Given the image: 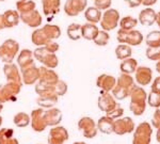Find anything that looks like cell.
<instances>
[{
    "instance_id": "5",
    "label": "cell",
    "mask_w": 160,
    "mask_h": 144,
    "mask_svg": "<svg viewBox=\"0 0 160 144\" xmlns=\"http://www.w3.org/2000/svg\"><path fill=\"white\" fill-rule=\"evenodd\" d=\"M33 57L42 64L43 66H46L48 68H56L59 64L58 57L56 56V53H51L49 51L45 49L44 46L38 47L37 49L33 51Z\"/></svg>"
},
{
    "instance_id": "19",
    "label": "cell",
    "mask_w": 160,
    "mask_h": 144,
    "mask_svg": "<svg viewBox=\"0 0 160 144\" xmlns=\"http://www.w3.org/2000/svg\"><path fill=\"white\" fill-rule=\"evenodd\" d=\"M118 106L115 99L109 92H102L99 98H98V108L99 110L104 111L106 113L110 112Z\"/></svg>"
},
{
    "instance_id": "59",
    "label": "cell",
    "mask_w": 160,
    "mask_h": 144,
    "mask_svg": "<svg viewBox=\"0 0 160 144\" xmlns=\"http://www.w3.org/2000/svg\"><path fill=\"white\" fill-rule=\"evenodd\" d=\"M0 1H6V0H0Z\"/></svg>"
},
{
    "instance_id": "18",
    "label": "cell",
    "mask_w": 160,
    "mask_h": 144,
    "mask_svg": "<svg viewBox=\"0 0 160 144\" xmlns=\"http://www.w3.org/2000/svg\"><path fill=\"white\" fill-rule=\"evenodd\" d=\"M3 73L6 76L8 82H16V83L22 84V75L16 64L14 63H6L3 66Z\"/></svg>"
},
{
    "instance_id": "44",
    "label": "cell",
    "mask_w": 160,
    "mask_h": 144,
    "mask_svg": "<svg viewBox=\"0 0 160 144\" xmlns=\"http://www.w3.org/2000/svg\"><path fill=\"white\" fill-rule=\"evenodd\" d=\"M55 91L58 96H63L68 92V84L63 80H59L55 84Z\"/></svg>"
},
{
    "instance_id": "36",
    "label": "cell",
    "mask_w": 160,
    "mask_h": 144,
    "mask_svg": "<svg viewBox=\"0 0 160 144\" xmlns=\"http://www.w3.org/2000/svg\"><path fill=\"white\" fill-rule=\"evenodd\" d=\"M115 55L118 60H125V59L130 58L132 55V50L131 47L127 44H120L115 48Z\"/></svg>"
},
{
    "instance_id": "55",
    "label": "cell",
    "mask_w": 160,
    "mask_h": 144,
    "mask_svg": "<svg viewBox=\"0 0 160 144\" xmlns=\"http://www.w3.org/2000/svg\"><path fill=\"white\" fill-rule=\"evenodd\" d=\"M3 110V104H0V112Z\"/></svg>"
},
{
    "instance_id": "23",
    "label": "cell",
    "mask_w": 160,
    "mask_h": 144,
    "mask_svg": "<svg viewBox=\"0 0 160 144\" xmlns=\"http://www.w3.org/2000/svg\"><path fill=\"white\" fill-rule=\"evenodd\" d=\"M44 115H45L47 126H51V127L59 125L62 121V112L58 108H49V109L45 110Z\"/></svg>"
},
{
    "instance_id": "39",
    "label": "cell",
    "mask_w": 160,
    "mask_h": 144,
    "mask_svg": "<svg viewBox=\"0 0 160 144\" xmlns=\"http://www.w3.org/2000/svg\"><path fill=\"white\" fill-rule=\"evenodd\" d=\"M68 35L71 40L73 41H77V40H80L82 37L81 35V25L79 24H71L68 27Z\"/></svg>"
},
{
    "instance_id": "35",
    "label": "cell",
    "mask_w": 160,
    "mask_h": 144,
    "mask_svg": "<svg viewBox=\"0 0 160 144\" xmlns=\"http://www.w3.org/2000/svg\"><path fill=\"white\" fill-rule=\"evenodd\" d=\"M35 92L38 96H49V95H57L55 91V86H48L38 82L35 84ZM58 96V95H57Z\"/></svg>"
},
{
    "instance_id": "29",
    "label": "cell",
    "mask_w": 160,
    "mask_h": 144,
    "mask_svg": "<svg viewBox=\"0 0 160 144\" xmlns=\"http://www.w3.org/2000/svg\"><path fill=\"white\" fill-rule=\"evenodd\" d=\"M0 144H19L18 140L14 137V130L11 128H1Z\"/></svg>"
},
{
    "instance_id": "54",
    "label": "cell",
    "mask_w": 160,
    "mask_h": 144,
    "mask_svg": "<svg viewBox=\"0 0 160 144\" xmlns=\"http://www.w3.org/2000/svg\"><path fill=\"white\" fill-rule=\"evenodd\" d=\"M157 141L160 143V127L158 128V132H157Z\"/></svg>"
},
{
    "instance_id": "49",
    "label": "cell",
    "mask_w": 160,
    "mask_h": 144,
    "mask_svg": "<svg viewBox=\"0 0 160 144\" xmlns=\"http://www.w3.org/2000/svg\"><path fill=\"white\" fill-rule=\"evenodd\" d=\"M152 92L160 93V76L154 79V82L152 84Z\"/></svg>"
},
{
    "instance_id": "22",
    "label": "cell",
    "mask_w": 160,
    "mask_h": 144,
    "mask_svg": "<svg viewBox=\"0 0 160 144\" xmlns=\"http://www.w3.org/2000/svg\"><path fill=\"white\" fill-rule=\"evenodd\" d=\"M117 83V79L113 76L108 75V74H102L100 75L96 80V84L99 89L102 90V92H110L114 88Z\"/></svg>"
},
{
    "instance_id": "1",
    "label": "cell",
    "mask_w": 160,
    "mask_h": 144,
    "mask_svg": "<svg viewBox=\"0 0 160 144\" xmlns=\"http://www.w3.org/2000/svg\"><path fill=\"white\" fill-rule=\"evenodd\" d=\"M136 88L133 78L128 74H121L120 77L118 78L117 83L112 90V94L115 98L122 100L128 97L132 90Z\"/></svg>"
},
{
    "instance_id": "32",
    "label": "cell",
    "mask_w": 160,
    "mask_h": 144,
    "mask_svg": "<svg viewBox=\"0 0 160 144\" xmlns=\"http://www.w3.org/2000/svg\"><path fill=\"white\" fill-rule=\"evenodd\" d=\"M43 31L46 34V37L49 38V41H55L57 38L60 37L61 35V29L59 26L57 25H50L47 24L45 26H43Z\"/></svg>"
},
{
    "instance_id": "40",
    "label": "cell",
    "mask_w": 160,
    "mask_h": 144,
    "mask_svg": "<svg viewBox=\"0 0 160 144\" xmlns=\"http://www.w3.org/2000/svg\"><path fill=\"white\" fill-rule=\"evenodd\" d=\"M138 24V20L131 16H125L120 20V26L121 29L124 30H131L136 27Z\"/></svg>"
},
{
    "instance_id": "47",
    "label": "cell",
    "mask_w": 160,
    "mask_h": 144,
    "mask_svg": "<svg viewBox=\"0 0 160 144\" xmlns=\"http://www.w3.org/2000/svg\"><path fill=\"white\" fill-rule=\"evenodd\" d=\"M44 47H45V49L47 50V51H49V52L56 53L57 51L59 50V47H60V46H59L58 43H56L55 41H52V42H49L47 45L44 46Z\"/></svg>"
},
{
    "instance_id": "34",
    "label": "cell",
    "mask_w": 160,
    "mask_h": 144,
    "mask_svg": "<svg viewBox=\"0 0 160 144\" xmlns=\"http://www.w3.org/2000/svg\"><path fill=\"white\" fill-rule=\"evenodd\" d=\"M58 97L57 95H49V96H38L37 102L40 107L42 108H52L58 102Z\"/></svg>"
},
{
    "instance_id": "15",
    "label": "cell",
    "mask_w": 160,
    "mask_h": 144,
    "mask_svg": "<svg viewBox=\"0 0 160 144\" xmlns=\"http://www.w3.org/2000/svg\"><path fill=\"white\" fill-rule=\"evenodd\" d=\"M19 20L20 15L16 10H8L2 15H0V22L3 29L16 27L19 24Z\"/></svg>"
},
{
    "instance_id": "41",
    "label": "cell",
    "mask_w": 160,
    "mask_h": 144,
    "mask_svg": "<svg viewBox=\"0 0 160 144\" xmlns=\"http://www.w3.org/2000/svg\"><path fill=\"white\" fill-rule=\"evenodd\" d=\"M109 40H110V35L108 34V32L105 31V30H99L96 37L93 41H94L95 44L98 46H106L109 43Z\"/></svg>"
},
{
    "instance_id": "31",
    "label": "cell",
    "mask_w": 160,
    "mask_h": 144,
    "mask_svg": "<svg viewBox=\"0 0 160 144\" xmlns=\"http://www.w3.org/2000/svg\"><path fill=\"white\" fill-rule=\"evenodd\" d=\"M137 67H138V62H137L136 59L133 58H128V59H125L123 60V62L121 63L120 65V69L123 74H130L135 73Z\"/></svg>"
},
{
    "instance_id": "48",
    "label": "cell",
    "mask_w": 160,
    "mask_h": 144,
    "mask_svg": "<svg viewBox=\"0 0 160 144\" xmlns=\"http://www.w3.org/2000/svg\"><path fill=\"white\" fill-rule=\"evenodd\" d=\"M152 123H153L154 127L159 128L160 127V107L157 108V110L154 113V117L152 119Z\"/></svg>"
},
{
    "instance_id": "8",
    "label": "cell",
    "mask_w": 160,
    "mask_h": 144,
    "mask_svg": "<svg viewBox=\"0 0 160 144\" xmlns=\"http://www.w3.org/2000/svg\"><path fill=\"white\" fill-rule=\"evenodd\" d=\"M118 22H120V13L115 9L106 10L100 19V26L105 31L114 30L118 27Z\"/></svg>"
},
{
    "instance_id": "2",
    "label": "cell",
    "mask_w": 160,
    "mask_h": 144,
    "mask_svg": "<svg viewBox=\"0 0 160 144\" xmlns=\"http://www.w3.org/2000/svg\"><path fill=\"white\" fill-rule=\"evenodd\" d=\"M130 111L137 117H140L145 112L146 108V98H148V94H146L145 90H143L140 87H137L132 90L130 93Z\"/></svg>"
},
{
    "instance_id": "50",
    "label": "cell",
    "mask_w": 160,
    "mask_h": 144,
    "mask_svg": "<svg viewBox=\"0 0 160 144\" xmlns=\"http://www.w3.org/2000/svg\"><path fill=\"white\" fill-rule=\"evenodd\" d=\"M124 1L127 3V6L129 7H137L141 6L142 0H124Z\"/></svg>"
},
{
    "instance_id": "27",
    "label": "cell",
    "mask_w": 160,
    "mask_h": 144,
    "mask_svg": "<svg viewBox=\"0 0 160 144\" xmlns=\"http://www.w3.org/2000/svg\"><path fill=\"white\" fill-rule=\"evenodd\" d=\"M31 41L35 46H45L47 45L49 42H52V41H49V38L46 37V34L44 33L42 28H37L31 34Z\"/></svg>"
},
{
    "instance_id": "10",
    "label": "cell",
    "mask_w": 160,
    "mask_h": 144,
    "mask_svg": "<svg viewBox=\"0 0 160 144\" xmlns=\"http://www.w3.org/2000/svg\"><path fill=\"white\" fill-rule=\"evenodd\" d=\"M44 108H38L31 112V127L34 132H42L47 128V123L45 120V115H44Z\"/></svg>"
},
{
    "instance_id": "53",
    "label": "cell",
    "mask_w": 160,
    "mask_h": 144,
    "mask_svg": "<svg viewBox=\"0 0 160 144\" xmlns=\"http://www.w3.org/2000/svg\"><path fill=\"white\" fill-rule=\"evenodd\" d=\"M156 71L160 74V60L158 61V63L156 64Z\"/></svg>"
},
{
    "instance_id": "58",
    "label": "cell",
    "mask_w": 160,
    "mask_h": 144,
    "mask_svg": "<svg viewBox=\"0 0 160 144\" xmlns=\"http://www.w3.org/2000/svg\"><path fill=\"white\" fill-rule=\"evenodd\" d=\"M3 28H2V26H1V22H0V30H2Z\"/></svg>"
},
{
    "instance_id": "9",
    "label": "cell",
    "mask_w": 160,
    "mask_h": 144,
    "mask_svg": "<svg viewBox=\"0 0 160 144\" xmlns=\"http://www.w3.org/2000/svg\"><path fill=\"white\" fill-rule=\"evenodd\" d=\"M78 128L82 132V136L87 139H93L97 135V125L94 120L89 117H84L79 120Z\"/></svg>"
},
{
    "instance_id": "46",
    "label": "cell",
    "mask_w": 160,
    "mask_h": 144,
    "mask_svg": "<svg viewBox=\"0 0 160 144\" xmlns=\"http://www.w3.org/2000/svg\"><path fill=\"white\" fill-rule=\"evenodd\" d=\"M123 114H124V109L122 107L117 106L113 110H111L110 112L107 113V117H109L113 120H118V119H120Z\"/></svg>"
},
{
    "instance_id": "57",
    "label": "cell",
    "mask_w": 160,
    "mask_h": 144,
    "mask_svg": "<svg viewBox=\"0 0 160 144\" xmlns=\"http://www.w3.org/2000/svg\"><path fill=\"white\" fill-rule=\"evenodd\" d=\"M1 124H2V117L0 115V126H1Z\"/></svg>"
},
{
    "instance_id": "17",
    "label": "cell",
    "mask_w": 160,
    "mask_h": 144,
    "mask_svg": "<svg viewBox=\"0 0 160 144\" xmlns=\"http://www.w3.org/2000/svg\"><path fill=\"white\" fill-rule=\"evenodd\" d=\"M20 15V20L24 22L25 25L29 26L30 28H38L42 25L43 18L41 13L38 10H33L31 12L24 13V14Z\"/></svg>"
},
{
    "instance_id": "6",
    "label": "cell",
    "mask_w": 160,
    "mask_h": 144,
    "mask_svg": "<svg viewBox=\"0 0 160 144\" xmlns=\"http://www.w3.org/2000/svg\"><path fill=\"white\" fill-rule=\"evenodd\" d=\"M152 126L146 122H143L138 125L133 133L132 144H151L152 137Z\"/></svg>"
},
{
    "instance_id": "43",
    "label": "cell",
    "mask_w": 160,
    "mask_h": 144,
    "mask_svg": "<svg viewBox=\"0 0 160 144\" xmlns=\"http://www.w3.org/2000/svg\"><path fill=\"white\" fill-rule=\"evenodd\" d=\"M146 57L152 61H159L160 60V47L159 48L148 47V49H146Z\"/></svg>"
},
{
    "instance_id": "21",
    "label": "cell",
    "mask_w": 160,
    "mask_h": 144,
    "mask_svg": "<svg viewBox=\"0 0 160 144\" xmlns=\"http://www.w3.org/2000/svg\"><path fill=\"white\" fill-rule=\"evenodd\" d=\"M61 0H42L43 13L45 16L52 17L60 11Z\"/></svg>"
},
{
    "instance_id": "13",
    "label": "cell",
    "mask_w": 160,
    "mask_h": 144,
    "mask_svg": "<svg viewBox=\"0 0 160 144\" xmlns=\"http://www.w3.org/2000/svg\"><path fill=\"white\" fill-rule=\"evenodd\" d=\"M135 130V122L131 117H120L114 120V133L118 136H123L126 133H130Z\"/></svg>"
},
{
    "instance_id": "28",
    "label": "cell",
    "mask_w": 160,
    "mask_h": 144,
    "mask_svg": "<svg viewBox=\"0 0 160 144\" xmlns=\"http://www.w3.org/2000/svg\"><path fill=\"white\" fill-rule=\"evenodd\" d=\"M98 28L95 24H91V22H87V24L81 26V35L83 38L88 41H93L96 37L97 33H98Z\"/></svg>"
},
{
    "instance_id": "33",
    "label": "cell",
    "mask_w": 160,
    "mask_h": 144,
    "mask_svg": "<svg viewBox=\"0 0 160 144\" xmlns=\"http://www.w3.org/2000/svg\"><path fill=\"white\" fill-rule=\"evenodd\" d=\"M35 7H37V4L32 0H18L16 2V9H17L16 11L19 14L31 12L33 10H35Z\"/></svg>"
},
{
    "instance_id": "42",
    "label": "cell",
    "mask_w": 160,
    "mask_h": 144,
    "mask_svg": "<svg viewBox=\"0 0 160 144\" xmlns=\"http://www.w3.org/2000/svg\"><path fill=\"white\" fill-rule=\"evenodd\" d=\"M148 105L151 107H155V108L160 107V93L151 92V93L148 94Z\"/></svg>"
},
{
    "instance_id": "3",
    "label": "cell",
    "mask_w": 160,
    "mask_h": 144,
    "mask_svg": "<svg viewBox=\"0 0 160 144\" xmlns=\"http://www.w3.org/2000/svg\"><path fill=\"white\" fill-rule=\"evenodd\" d=\"M19 50V44L15 40L9 38L0 45V60L4 63H12Z\"/></svg>"
},
{
    "instance_id": "11",
    "label": "cell",
    "mask_w": 160,
    "mask_h": 144,
    "mask_svg": "<svg viewBox=\"0 0 160 144\" xmlns=\"http://www.w3.org/2000/svg\"><path fill=\"white\" fill-rule=\"evenodd\" d=\"M69 138L68 132L63 126H53L48 135V144H64Z\"/></svg>"
},
{
    "instance_id": "52",
    "label": "cell",
    "mask_w": 160,
    "mask_h": 144,
    "mask_svg": "<svg viewBox=\"0 0 160 144\" xmlns=\"http://www.w3.org/2000/svg\"><path fill=\"white\" fill-rule=\"evenodd\" d=\"M156 22H157V25H158V27L160 28V12L157 13V15H156Z\"/></svg>"
},
{
    "instance_id": "20",
    "label": "cell",
    "mask_w": 160,
    "mask_h": 144,
    "mask_svg": "<svg viewBox=\"0 0 160 144\" xmlns=\"http://www.w3.org/2000/svg\"><path fill=\"white\" fill-rule=\"evenodd\" d=\"M136 81L137 83L141 86H148L151 83L153 75H152V69L146 66H139L137 67L136 72Z\"/></svg>"
},
{
    "instance_id": "16",
    "label": "cell",
    "mask_w": 160,
    "mask_h": 144,
    "mask_svg": "<svg viewBox=\"0 0 160 144\" xmlns=\"http://www.w3.org/2000/svg\"><path fill=\"white\" fill-rule=\"evenodd\" d=\"M20 75H22V83L27 84V86H31V84H34L35 82L38 81L40 71H38V67H37L33 64L31 66L20 69Z\"/></svg>"
},
{
    "instance_id": "24",
    "label": "cell",
    "mask_w": 160,
    "mask_h": 144,
    "mask_svg": "<svg viewBox=\"0 0 160 144\" xmlns=\"http://www.w3.org/2000/svg\"><path fill=\"white\" fill-rule=\"evenodd\" d=\"M17 64H18L20 69L33 65L34 64L33 51H31L30 49H24L20 51L18 57H17Z\"/></svg>"
},
{
    "instance_id": "30",
    "label": "cell",
    "mask_w": 160,
    "mask_h": 144,
    "mask_svg": "<svg viewBox=\"0 0 160 144\" xmlns=\"http://www.w3.org/2000/svg\"><path fill=\"white\" fill-rule=\"evenodd\" d=\"M84 17H86V19L89 22L96 25L97 22H99L100 19H102V12H100V10H98L97 7H88V9H86V11H84Z\"/></svg>"
},
{
    "instance_id": "45",
    "label": "cell",
    "mask_w": 160,
    "mask_h": 144,
    "mask_svg": "<svg viewBox=\"0 0 160 144\" xmlns=\"http://www.w3.org/2000/svg\"><path fill=\"white\" fill-rule=\"evenodd\" d=\"M94 1L95 7H97L98 10H108L111 7V2L112 0H93Z\"/></svg>"
},
{
    "instance_id": "26",
    "label": "cell",
    "mask_w": 160,
    "mask_h": 144,
    "mask_svg": "<svg viewBox=\"0 0 160 144\" xmlns=\"http://www.w3.org/2000/svg\"><path fill=\"white\" fill-rule=\"evenodd\" d=\"M96 125H97V129L100 130L102 132L106 133V135H110V133L114 132V120L107 117V115L100 117Z\"/></svg>"
},
{
    "instance_id": "38",
    "label": "cell",
    "mask_w": 160,
    "mask_h": 144,
    "mask_svg": "<svg viewBox=\"0 0 160 144\" xmlns=\"http://www.w3.org/2000/svg\"><path fill=\"white\" fill-rule=\"evenodd\" d=\"M13 121H14V124L16 125L17 127L24 128V127H27V126L30 124L31 119L26 112H18L15 114Z\"/></svg>"
},
{
    "instance_id": "7",
    "label": "cell",
    "mask_w": 160,
    "mask_h": 144,
    "mask_svg": "<svg viewBox=\"0 0 160 144\" xmlns=\"http://www.w3.org/2000/svg\"><path fill=\"white\" fill-rule=\"evenodd\" d=\"M22 84L16 82H7L6 84H0V104L14 100L15 96L19 94Z\"/></svg>"
},
{
    "instance_id": "37",
    "label": "cell",
    "mask_w": 160,
    "mask_h": 144,
    "mask_svg": "<svg viewBox=\"0 0 160 144\" xmlns=\"http://www.w3.org/2000/svg\"><path fill=\"white\" fill-rule=\"evenodd\" d=\"M145 43L148 47L159 48L160 47V31H152L145 37Z\"/></svg>"
},
{
    "instance_id": "25",
    "label": "cell",
    "mask_w": 160,
    "mask_h": 144,
    "mask_svg": "<svg viewBox=\"0 0 160 144\" xmlns=\"http://www.w3.org/2000/svg\"><path fill=\"white\" fill-rule=\"evenodd\" d=\"M156 15L157 13L153 9L148 7L140 12L138 22H140L142 26H152L154 25V22H156Z\"/></svg>"
},
{
    "instance_id": "12",
    "label": "cell",
    "mask_w": 160,
    "mask_h": 144,
    "mask_svg": "<svg viewBox=\"0 0 160 144\" xmlns=\"http://www.w3.org/2000/svg\"><path fill=\"white\" fill-rule=\"evenodd\" d=\"M88 0H66L64 4V12L68 16H77L86 11Z\"/></svg>"
},
{
    "instance_id": "4",
    "label": "cell",
    "mask_w": 160,
    "mask_h": 144,
    "mask_svg": "<svg viewBox=\"0 0 160 144\" xmlns=\"http://www.w3.org/2000/svg\"><path fill=\"white\" fill-rule=\"evenodd\" d=\"M143 35L139 30H124L120 29L117 33V40L118 43L127 44L129 46H138L143 42Z\"/></svg>"
},
{
    "instance_id": "51",
    "label": "cell",
    "mask_w": 160,
    "mask_h": 144,
    "mask_svg": "<svg viewBox=\"0 0 160 144\" xmlns=\"http://www.w3.org/2000/svg\"><path fill=\"white\" fill-rule=\"evenodd\" d=\"M156 2H157V0H142L141 4H143V6H145V7H151L156 3Z\"/></svg>"
},
{
    "instance_id": "14",
    "label": "cell",
    "mask_w": 160,
    "mask_h": 144,
    "mask_svg": "<svg viewBox=\"0 0 160 144\" xmlns=\"http://www.w3.org/2000/svg\"><path fill=\"white\" fill-rule=\"evenodd\" d=\"M40 71V77H38V81L40 83L48 84V86H55L60 79H59L58 74L53 71L52 68H48L46 66H41L38 67Z\"/></svg>"
},
{
    "instance_id": "56",
    "label": "cell",
    "mask_w": 160,
    "mask_h": 144,
    "mask_svg": "<svg viewBox=\"0 0 160 144\" xmlns=\"http://www.w3.org/2000/svg\"><path fill=\"white\" fill-rule=\"evenodd\" d=\"M74 144H87V143H84V142H75Z\"/></svg>"
}]
</instances>
